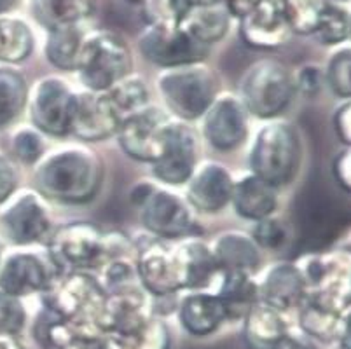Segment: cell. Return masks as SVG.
Segmentation results:
<instances>
[{
    "mask_svg": "<svg viewBox=\"0 0 351 349\" xmlns=\"http://www.w3.org/2000/svg\"><path fill=\"white\" fill-rule=\"evenodd\" d=\"M27 322L23 304L18 297L0 292V335H16Z\"/></svg>",
    "mask_w": 351,
    "mask_h": 349,
    "instance_id": "cell-39",
    "label": "cell"
},
{
    "mask_svg": "<svg viewBox=\"0 0 351 349\" xmlns=\"http://www.w3.org/2000/svg\"><path fill=\"white\" fill-rule=\"evenodd\" d=\"M177 254L180 258L184 288L205 287L219 271L213 252L201 243H186L180 248H177Z\"/></svg>",
    "mask_w": 351,
    "mask_h": 349,
    "instance_id": "cell-27",
    "label": "cell"
},
{
    "mask_svg": "<svg viewBox=\"0 0 351 349\" xmlns=\"http://www.w3.org/2000/svg\"><path fill=\"white\" fill-rule=\"evenodd\" d=\"M219 269L248 273L258 265V250L255 241L238 232H226L212 248Z\"/></svg>",
    "mask_w": 351,
    "mask_h": 349,
    "instance_id": "cell-26",
    "label": "cell"
},
{
    "mask_svg": "<svg viewBox=\"0 0 351 349\" xmlns=\"http://www.w3.org/2000/svg\"><path fill=\"white\" fill-rule=\"evenodd\" d=\"M121 117L114 110L107 93H82L75 96L70 133L82 140H101L116 133L121 126Z\"/></svg>",
    "mask_w": 351,
    "mask_h": 349,
    "instance_id": "cell-14",
    "label": "cell"
},
{
    "mask_svg": "<svg viewBox=\"0 0 351 349\" xmlns=\"http://www.w3.org/2000/svg\"><path fill=\"white\" fill-rule=\"evenodd\" d=\"M128 349H170V332L165 322L149 318L138 330L124 339Z\"/></svg>",
    "mask_w": 351,
    "mask_h": 349,
    "instance_id": "cell-37",
    "label": "cell"
},
{
    "mask_svg": "<svg viewBox=\"0 0 351 349\" xmlns=\"http://www.w3.org/2000/svg\"><path fill=\"white\" fill-rule=\"evenodd\" d=\"M217 297L224 304L228 318L231 316L232 318H243L257 304L258 288L252 281L248 273L228 271L224 274V281L220 285V292Z\"/></svg>",
    "mask_w": 351,
    "mask_h": 349,
    "instance_id": "cell-28",
    "label": "cell"
},
{
    "mask_svg": "<svg viewBox=\"0 0 351 349\" xmlns=\"http://www.w3.org/2000/svg\"><path fill=\"white\" fill-rule=\"evenodd\" d=\"M299 323L306 334L320 341H332L339 335L341 320L337 313L318 302H309L302 307Z\"/></svg>",
    "mask_w": 351,
    "mask_h": 349,
    "instance_id": "cell-33",
    "label": "cell"
},
{
    "mask_svg": "<svg viewBox=\"0 0 351 349\" xmlns=\"http://www.w3.org/2000/svg\"><path fill=\"white\" fill-rule=\"evenodd\" d=\"M320 70L315 69V67H304V69L299 72V88H301L302 93L306 95H315L320 88Z\"/></svg>",
    "mask_w": 351,
    "mask_h": 349,
    "instance_id": "cell-43",
    "label": "cell"
},
{
    "mask_svg": "<svg viewBox=\"0 0 351 349\" xmlns=\"http://www.w3.org/2000/svg\"><path fill=\"white\" fill-rule=\"evenodd\" d=\"M304 288L306 278L295 265L280 264L266 274L258 293H263L264 304L283 313L301 302Z\"/></svg>",
    "mask_w": 351,
    "mask_h": 349,
    "instance_id": "cell-20",
    "label": "cell"
},
{
    "mask_svg": "<svg viewBox=\"0 0 351 349\" xmlns=\"http://www.w3.org/2000/svg\"><path fill=\"white\" fill-rule=\"evenodd\" d=\"M273 349H318V346L308 337H302V335L295 334H287L280 339Z\"/></svg>",
    "mask_w": 351,
    "mask_h": 349,
    "instance_id": "cell-45",
    "label": "cell"
},
{
    "mask_svg": "<svg viewBox=\"0 0 351 349\" xmlns=\"http://www.w3.org/2000/svg\"><path fill=\"white\" fill-rule=\"evenodd\" d=\"M2 226L11 241L30 245L47 234L51 222L43 201L32 192H27L4 211Z\"/></svg>",
    "mask_w": 351,
    "mask_h": 349,
    "instance_id": "cell-17",
    "label": "cell"
},
{
    "mask_svg": "<svg viewBox=\"0 0 351 349\" xmlns=\"http://www.w3.org/2000/svg\"><path fill=\"white\" fill-rule=\"evenodd\" d=\"M328 86L341 98H351V47L337 51L328 62Z\"/></svg>",
    "mask_w": 351,
    "mask_h": 349,
    "instance_id": "cell-38",
    "label": "cell"
},
{
    "mask_svg": "<svg viewBox=\"0 0 351 349\" xmlns=\"http://www.w3.org/2000/svg\"><path fill=\"white\" fill-rule=\"evenodd\" d=\"M151 318L147 311L145 297L136 288L117 290L110 299H105L98 328L104 334H114L128 339Z\"/></svg>",
    "mask_w": 351,
    "mask_h": 349,
    "instance_id": "cell-16",
    "label": "cell"
},
{
    "mask_svg": "<svg viewBox=\"0 0 351 349\" xmlns=\"http://www.w3.org/2000/svg\"><path fill=\"white\" fill-rule=\"evenodd\" d=\"M228 318L224 304L217 296L194 293L180 304V322L189 334L208 335L215 332Z\"/></svg>",
    "mask_w": 351,
    "mask_h": 349,
    "instance_id": "cell-23",
    "label": "cell"
},
{
    "mask_svg": "<svg viewBox=\"0 0 351 349\" xmlns=\"http://www.w3.org/2000/svg\"><path fill=\"white\" fill-rule=\"evenodd\" d=\"M105 93H107L108 100H110L121 121L143 110L147 101H149V91H147L145 84L136 77H132V79L124 77L123 81H119L114 88Z\"/></svg>",
    "mask_w": 351,
    "mask_h": 349,
    "instance_id": "cell-31",
    "label": "cell"
},
{
    "mask_svg": "<svg viewBox=\"0 0 351 349\" xmlns=\"http://www.w3.org/2000/svg\"><path fill=\"white\" fill-rule=\"evenodd\" d=\"M350 37H351V14H350Z\"/></svg>",
    "mask_w": 351,
    "mask_h": 349,
    "instance_id": "cell-55",
    "label": "cell"
},
{
    "mask_svg": "<svg viewBox=\"0 0 351 349\" xmlns=\"http://www.w3.org/2000/svg\"><path fill=\"white\" fill-rule=\"evenodd\" d=\"M34 34L23 19L0 14V62L18 63L30 56Z\"/></svg>",
    "mask_w": 351,
    "mask_h": 349,
    "instance_id": "cell-29",
    "label": "cell"
},
{
    "mask_svg": "<svg viewBox=\"0 0 351 349\" xmlns=\"http://www.w3.org/2000/svg\"><path fill=\"white\" fill-rule=\"evenodd\" d=\"M339 342L343 349H351V313H348L339 325Z\"/></svg>",
    "mask_w": 351,
    "mask_h": 349,
    "instance_id": "cell-48",
    "label": "cell"
},
{
    "mask_svg": "<svg viewBox=\"0 0 351 349\" xmlns=\"http://www.w3.org/2000/svg\"><path fill=\"white\" fill-rule=\"evenodd\" d=\"M247 112L234 98H220L206 110L205 134L219 150H231L247 136Z\"/></svg>",
    "mask_w": 351,
    "mask_h": 349,
    "instance_id": "cell-18",
    "label": "cell"
},
{
    "mask_svg": "<svg viewBox=\"0 0 351 349\" xmlns=\"http://www.w3.org/2000/svg\"><path fill=\"white\" fill-rule=\"evenodd\" d=\"M130 2H135V4H143V0H130Z\"/></svg>",
    "mask_w": 351,
    "mask_h": 349,
    "instance_id": "cell-54",
    "label": "cell"
},
{
    "mask_svg": "<svg viewBox=\"0 0 351 349\" xmlns=\"http://www.w3.org/2000/svg\"><path fill=\"white\" fill-rule=\"evenodd\" d=\"M191 8V0H143V12L149 25L178 27Z\"/></svg>",
    "mask_w": 351,
    "mask_h": 349,
    "instance_id": "cell-36",
    "label": "cell"
},
{
    "mask_svg": "<svg viewBox=\"0 0 351 349\" xmlns=\"http://www.w3.org/2000/svg\"><path fill=\"white\" fill-rule=\"evenodd\" d=\"M84 34L79 27L51 30L46 40V56L54 67L62 70H75L81 60Z\"/></svg>",
    "mask_w": 351,
    "mask_h": 349,
    "instance_id": "cell-30",
    "label": "cell"
},
{
    "mask_svg": "<svg viewBox=\"0 0 351 349\" xmlns=\"http://www.w3.org/2000/svg\"><path fill=\"white\" fill-rule=\"evenodd\" d=\"M75 96L63 81L51 77L44 79L35 88L32 96V121L40 131L54 136H65L70 133Z\"/></svg>",
    "mask_w": 351,
    "mask_h": 349,
    "instance_id": "cell-10",
    "label": "cell"
},
{
    "mask_svg": "<svg viewBox=\"0 0 351 349\" xmlns=\"http://www.w3.org/2000/svg\"><path fill=\"white\" fill-rule=\"evenodd\" d=\"M132 203L140 210L147 229L162 238H180L191 234L194 219L189 206L171 192L159 191L149 184L136 185Z\"/></svg>",
    "mask_w": 351,
    "mask_h": 349,
    "instance_id": "cell-6",
    "label": "cell"
},
{
    "mask_svg": "<svg viewBox=\"0 0 351 349\" xmlns=\"http://www.w3.org/2000/svg\"><path fill=\"white\" fill-rule=\"evenodd\" d=\"M27 101L23 77L11 69H0V126L18 117Z\"/></svg>",
    "mask_w": 351,
    "mask_h": 349,
    "instance_id": "cell-32",
    "label": "cell"
},
{
    "mask_svg": "<svg viewBox=\"0 0 351 349\" xmlns=\"http://www.w3.org/2000/svg\"><path fill=\"white\" fill-rule=\"evenodd\" d=\"M328 0H285V18L290 32L313 35Z\"/></svg>",
    "mask_w": 351,
    "mask_h": 349,
    "instance_id": "cell-34",
    "label": "cell"
},
{
    "mask_svg": "<svg viewBox=\"0 0 351 349\" xmlns=\"http://www.w3.org/2000/svg\"><path fill=\"white\" fill-rule=\"evenodd\" d=\"M193 5H213V4H222V0H191Z\"/></svg>",
    "mask_w": 351,
    "mask_h": 349,
    "instance_id": "cell-52",
    "label": "cell"
},
{
    "mask_svg": "<svg viewBox=\"0 0 351 349\" xmlns=\"http://www.w3.org/2000/svg\"><path fill=\"white\" fill-rule=\"evenodd\" d=\"M0 349H25L12 335H0Z\"/></svg>",
    "mask_w": 351,
    "mask_h": 349,
    "instance_id": "cell-50",
    "label": "cell"
},
{
    "mask_svg": "<svg viewBox=\"0 0 351 349\" xmlns=\"http://www.w3.org/2000/svg\"><path fill=\"white\" fill-rule=\"evenodd\" d=\"M136 269L143 287L156 296H170L184 288L177 250L159 243L143 246L138 255Z\"/></svg>",
    "mask_w": 351,
    "mask_h": 349,
    "instance_id": "cell-13",
    "label": "cell"
},
{
    "mask_svg": "<svg viewBox=\"0 0 351 349\" xmlns=\"http://www.w3.org/2000/svg\"><path fill=\"white\" fill-rule=\"evenodd\" d=\"M330 2H336V4H341V2H348V0H330Z\"/></svg>",
    "mask_w": 351,
    "mask_h": 349,
    "instance_id": "cell-53",
    "label": "cell"
},
{
    "mask_svg": "<svg viewBox=\"0 0 351 349\" xmlns=\"http://www.w3.org/2000/svg\"><path fill=\"white\" fill-rule=\"evenodd\" d=\"M261 0H222V4L226 5V9L229 11V14L234 16V18L241 19L247 14H250Z\"/></svg>",
    "mask_w": 351,
    "mask_h": 349,
    "instance_id": "cell-47",
    "label": "cell"
},
{
    "mask_svg": "<svg viewBox=\"0 0 351 349\" xmlns=\"http://www.w3.org/2000/svg\"><path fill=\"white\" fill-rule=\"evenodd\" d=\"M254 239L255 245H261L269 250H278L287 241V227L280 220L267 217L264 220H258L257 227H255Z\"/></svg>",
    "mask_w": 351,
    "mask_h": 349,
    "instance_id": "cell-40",
    "label": "cell"
},
{
    "mask_svg": "<svg viewBox=\"0 0 351 349\" xmlns=\"http://www.w3.org/2000/svg\"><path fill=\"white\" fill-rule=\"evenodd\" d=\"M241 38L255 49H274L292 34L285 18V0H261L257 8L239 19Z\"/></svg>",
    "mask_w": 351,
    "mask_h": 349,
    "instance_id": "cell-12",
    "label": "cell"
},
{
    "mask_svg": "<svg viewBox=\"0 0 351 349\" xmlns=\"http://www.w3.org/2000/svg\"><path fill=\"white\" fill-rule=\"evenodd\" d=\"M53 285V269L49 262L34 254H14L0 269V292L23 297L43 292Z\"/></svg>",
    "mask_w": 351,
    "mask_h": 349,
    "instance_id": "cell-15",
    "label": "cell"
},
{
    "mask_svg": "<svg viewBox=\"0 0 351 349\" xmlns=\"http://www.w3.org/2000/svg\"><path fill=\"white\" fill-rule=\"evenodd\" d=\"M12 147H14V152L18 156V159L23 161L25 165H32V163L39 161L40 154L44 150L40 136L30 130H23L16 134Z\"/></svg>",
    "mask_w": 351,
    "mask_h": 349,
    "instance_id": "cell-41",
    "label": "cell"
},
{
    "mask_svg": "<svg viewBox=\"0 0 351 349\" xmlns=\"http://www.w3.org/2000/svg\"><path fill=\"white\" fill-rule=\"evenodd\" d=\"M51 254L60 265L77 269L100 267L107 261V236L91 224H70L56 232Z\"/></svg>",
    "mask_w": 351,
    "mask_h": 349,
    "instance_id": "cell-8",
    "label": "cell"
},
{
    "mask_svg": "<svg viewBox=\"0 0 351 349\" xmlns=\"http://www.w3.org/2000/svg\"><path fill=\"white\" fill-rule=\"evenodd\" d=\"M295 84L290 72L280 62L261 60L245 73L241 82L245 110L263 119L276 117L287 110L293 98Z\"/></svg>",
    "mask_w": 351,
    "mask_h": 349,
    "instance_id": "cell-4",
    "label": "cell"
},
{
    "mask_svg": "<svg viewBox=\"0 0 351 349\" xmlns=\"http://www.w3.org/2000/svg\"><path fill=\"white\" fill-rule=\"evenodd\" d=\"M35 178L39 191L51 200L81 204L98 192L101 166L88 150L66 149L49 156Z\"/></svg>",
    "mask_w": 351,
    "mask_h": 349,
    "instance_id": "cell-1",
    "label": "cell"
},
{
    "mask_svg": "<svg viewBox=\"0 0 351 349\" xmlns=\"http://www.w3.org/2000/svg\"><path fill=\"white\" fill-rule=\"evenodd\" d=\"M301 142L292 126L271 123L255 136L250 163L254 175L271 187L293 180L301 166Z\"/></svg>",
    "mask_w": 351,
    "mask_h": 349,
    "instance_id": "cell-2",
    "label": "cell"
},
{
    "mask_svg": "<svg viewBox=\"0 0 351 349\" xmlns=\"http://www.w3.org/2000/svg\"><path fill=\"white\" fill-rule=\"evenodd\" d=\"M231 201L234 203L236 211L243 219L264 220L271 217L276 210V192L274 187L257 178L255 175L245 177L232 189Z\"/></svg>",
    "mask_w": 351,
    "mask_h": 349,
    "instance_id": "cell-24",
    "label": "cell"
},
{
    "mask_svg": "<svg viewBox=\"0 0 351 349\" xmlns=\"http://www.w3.org/2000/svg\"><path fill=\"white\" fill-rule=\"evenodd\" d=\"M143 56L162 69L197 65L208 54V47L196 43L180 27L149 25L138 38Z\"/></svg>",
    "mask_w": 351,
    "mask_h": 349,
    "instance_id": "cell-7",
    "label": "cell"
},
{
    "mask_svg": "<svg viewBox=\"0 0 351 349\" xmlns=\"http://www.w3.org/2000/svg\"><path fill=\"white\" fill-rule=\"evenodd\" d=\"M178 27L196 43L208 47L226 37L231 27V14L224 4L193 5Z\"/></svg>",
    "mask_w": 351,
    "mask_h": 349,
    "instance_id": "cell-21",
    "label": "cell"
},
{
    "mask_svg": "<svg viewBox=\"0 0 351 349\" xmlns=\"http://www.w3.org/2000/svg\"><path fill=\"white\" fill-rule=\"evenodd\" d=\"M158 84L166 105L180 119H197L206 114L215 100V82L203 67L189 65L166 70Z\"/></svg>",
    "mask_w": 351,
    "mask_h": 349,
    "instance_id": "cell-5",
    "label": "cell"
},
{
    "mask_svg": "<svg viewBox=\"0 0 351 349\" xmlns=\"http://www.w3.org/2000/svg\"><path fill=\"white\" fill-rule=\"evenodd\" d=\"M315 37L327 46H336L350 37V12L328 0L318 21Z\"/></svg>",
    "mask_w": 351,
    "mask_h": 349,
    "instance_id": "cell-35",
    "label": "cell"
},
{
    "mask_svg": "<svg viewBox=\"0 0 351 349\" xmlns=\"http://www.w3.org/2000/svg\"><path fill=\"white\" fill-rule=\"evenodd\" d=\"M130 69L132 54L119 35L108 30L84 35L77 70L82 84L89 88V91H108L123 81Z\"/></svg>",
    "mask_w": 351,
    "mask_h": 349,
    "instance_id": "cell-3",
    "label": "cell"
},
{
    "mask_svg": "<svg viewBox=\"0 0 351 349\" xmlns=\"http://www.w3.org/2000/svg\"><path fill=\"white\" fill-rule=\"evenodd\" d=\"M334 173H336V178L339 180L341 187L351 192V149H348L336 159Z\"/></svg>",
    "mask_w": 351,
    "mask_h": 349,
    "instance_id": "cell-44",
    "label": "cell"
},
{
    "mask_svg": "<svg viewBox=\"0 0 351 349\" xmlns=\"http://www.w3.org/2000/svg\"><path fill=\"white\" fill-rule=\"evenodd\" d=\"M170 119L159 108H143L130 115L119 126V142L124 152L138 161L154 165L161 158L165 147L166 131L170 128Z\"/></svg>",
    "mask_w": 351,
    "mask_h": 349,
    "instance_id": "cell-9",
    "label": "cell"
},
{
    "mask_svg": "<svg viewBox=\"0 0 351 349\" xmlns=\"http://www.w3.org/2000/svg\"><path fill=\"white\" fill-rule=\"evenodd\" d=\"M232 189L234 184L228 169L208 163L193 173L187 197L197 210L217 211L222 210L231 201Z\"/></svg>",
    "mask_w": 351,
    "mask_h": 349,
    "instance_id": "cell-19",
    "label": "cell"
},
{
    "mask_svg": "<svg viewBox=\"0 0 351 349\" xmlns=\"http://www.w3.org/2000/svg\"><path fill=\"white\" fill-rule=\"evenodd\" d=\"M16 0H0V14H4L5 11H9V9L14 5Z\"/></svg>",
    "mask_w": 351,
    "mask_h": 349,
    "instance_id": "cell-51",
    "label": "cell"
},
{
    "mask_svg": "<svg viewBox=\"0 0 351 349\" xmlns=\"http://www.w3.org/2000/svg\"><path fill=\"white\" fill-rule=\"evenodd\" d=\"M58 349H95L93 339H73L69 344L62 346Z\"/></svg>",
    "mask_w": 351,
    "mask_h": 349,
    "instance_id": "cell-49",
    "label": "cell"
},
{
    "mask_svg": "<svg viewBox=\"0 0 351 349\" xmlns=\"http://www.w3.org/2000/svg\"><path fill=\"white\" fill-rule=\"evenodd\" d=\"M197 143L193 130L180 123H171L166 131L161 158L154 163L156 177L165 184L180 185L193 177L196 168Z\"/></svg>",
    "mask_w": 351,
    "mask_h": 349,
    "instance_id": "cell-11",
    "label": "cell"
},
{
    "mask_svg": "<svg viewBox=\"0 0 351 349\" xmlns=\"http://www.w3.org/2000/svg\"><path fill=\"white\" fill-rule=\"evenodd\" d=\"M287 334V322L278 309L257 302L248 311L245 322V341L250 349H273L274 344Z\"/></svg>",
    "mask_w": 351,
    "mask_h": 349,
    "instance_id": "cell-25",
    "label": "cell"
},
{
    "mask_svg": "<svg viewBox=\"0 0 351 349\" xmlns=\"http://www.w3.org/2000/svg\"><path fill=\"white\" fill-rule=\"evenodd\" d=\"M336 130L339 139L351 145V104L344 105L336 115Z\"/></svg>",
    "mask_w": 351,
    "mask_h": 349,
    "instance_id": "cell-46",
    "label": "cell"
},
{
    "mask_svg": "<svg viewBox=\"0 0 351 349\" xmlns=\"http://www.w3.org/2000/svg\"><path fill=\"white\" fill-rule=\"evenodd\" d=\"M32 16L47 30L79 27L93 14L95 0H28Z\"/></svg>",
    "mask_w": 351,
    "mask_h": 349,
    "instance_id": "cell-22",
    "label": "cell"
},
{
    "mask_svg": "<svg viewBox=\"0 0 351 349\" xmlns=\"http://www.w3.org/2000/svg\"><path fill=\"white\" fill-rule=\"evenodd\" d=\"M16 187V171L8 159L0 156V203L8 200Z\"/></svg>",
    "mask_w": 351,
    "mask_h": 349,
    "instance_id": "cell-42",
    "label": "cell"
}]
</instances>
